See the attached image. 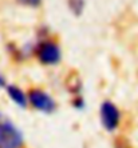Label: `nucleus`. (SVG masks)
I'll return each instance as SVG.
<instances>
[{
  "label": "nucleus",
  "instance_id": "nucleus-9",
  "mask_svg": "<svg viewBox=\"0 0 138 148\" xmlns=\"http://www.w3.org/2000/svg\"><path fill=\"white\" fill-rule=\"evenodd\" d=\"M71 104H73V107L76 108V110H83V108L86 107V103H85V99H83L80 95H78V96L74 97V100L71 101Z\"/></svg>",
  "mask_w": 138,
  "mask_h": 148
},
{
  "label": "nucleus",
  "instance_id": "nucleus-5",
  "mask_svg": "<svg viewBox=\"0 0 138 148\" xmlns=\"http://www.w3.org/2000/svg\"><path fill=\"white\" fill-rule=\"evenodd\" d=\"M6 91H7V95L10 96V99L16 104L17 107L20 108H27L28 106V97L21 88H19L15 84H8L6 86Z\"/></svg>",
  "mask_w": 138,
  "mask_h": 148
},
{
  "label": "nucleus",
  "instance_id": "nucleus-6",
  "mask_svg": "<svg viewBox=\"0 0 138 148\" xmlns=\"http://www.w3.org/2000/svg\"><path fill=\"white\" fill-rule=\"evenodd\" d=\"M66 88L69 90L70 93H74L75 96L80 95L83 88V82L80 75L76 71H71L69 73V76L66 77Z\"/></svg>",
  "mask_w": 138,
  "mask_h": 148
},
{
  "label": "nucleus",
  "instance_id": "nucleus-7",
  "mask_svg": "<svg viewBox=\"0 0 138 148\" xmlns=\"http://www.w3.org/2000/svg\"><path fill=\"white\" fill-rule=\"evenodd\" d=\"M67 5H69L70 12L75 17L82 16L85 7H86V1L85 0H67Z\"/></svg>",
  "mask_w": 138,
  "mask_h": 148
},
{
  "label": "nucleus",
  "instance_id": "nucleus-8",
  "mask_svg": "<svg viewBox=\"0 0 138 148\" xmlns=\"http://www.w3.org/2000/svg\"><path fill=\"white\" fill-rule=\"evenodd\" d=\"M17 4H20L23 7H30V8H39L43 3V0H16Z\"/></svg>",
  "mask_w": 138,
  "mask_h": 148
},
{
  "label": "nucleus",
  "instance_id": "nucleus-2",
  "mask_svg": "<svg viewBox=\"0 0 138 148\" xmlns=\"http://www.w3.org/2000/svg\"><path fill=\"white\" fill-rule=\"evenodd\" d=\"M35 53L39 63L44 66H56L62 60V49L55 41L42 40L35 47Z\"/></svg>",
  "mask_w": 138,
  "mask_h": 148
},
{
  "label": "nucleus",
  "instance_id": "nucleus-1",
  "mask_svg": "<svg viewBox=\"0 0 138 148\" xmlns=\"http://www.w3.org/2000/svg\"><path fill=\"white\" fill-rule=\"evenodd\" d=\"M23 143L21 131L7 115L0 112V148H21Z\"/></svg>",
  "mask_w": 138,
  "mask_h": 148
},
{
  "label": "nucleus",
  "instance_id": "nucleus-10",
  "mask_svg": "<svg viewBox=\"0 0 138 148\" xmlns=\"http://www.w3.org/2000/svg\"><path fill=\"white\" fill-rule=\"evenodd\" d=\"M7 86V82H6V77L1 72H0V87H6Z\"/></svg>",
  "mask_w": 138,
  "mask_h": 148
},
{
  "label": "nucleus",
  "instance_id": "nucleus-4",
  "mask_svg": "<svg viewBox=\"0 0 138 148\" xmlns=\"http://www.w3.org/2000/svg\"><path fill=\"white\" fill-rule=\"evenodd\" d=\"M101 124L107 132H114L121 123V112L118 107L110 100H105L99 108Z\"/></svg>",
  "mask_w": 138,
  "mask_h": 148
},
{
  "label": "nucleus",
  "instance_id": "nucleus-3",
  "mask_svg": "<svg viewBox=\"0 0 138 148\" xmlns=\"http://www.w3.org/2000/svg\"><path fill=\"white\" fill-rule=\"evenodd\" d=\"M28 103L39 112H43L46 115L54 114L56 111V101L55 99L49 95L46 91L40 88H32L28 91Z\"/></svg>",
  "mask_w": 138,
  "mask_h": 148
}]
</instances>
